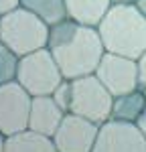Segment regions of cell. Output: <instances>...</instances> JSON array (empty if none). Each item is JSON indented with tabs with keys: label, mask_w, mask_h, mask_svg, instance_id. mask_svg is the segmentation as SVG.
I'll list each match as a JSON object with an SVG mask.
<instances>
[{
	"label": "cell",
	"mask_w": 146,
	"mask_h": 152,
	"mask_svg": "<svg viewBox=\"0 0 146 152\" xmlns=\"http://www.w3.org/2000/svg\"><path fill=\"white\" fill-rule=\"evenodd\" d=\"M96 77L114 97L138 89V61L116 53H104L96 69Z\"/></svg>",
	"instance_id": "cell-7"
},
{
	"label": "cell",
	"mask_w": 146,
	"mask_h": 152,
	"mask_svg": "<svg viewBox=\"0 0 146 152\" xmlns=\"http://www.w3.org/2000/svg\"><path fill=\"white\" fill-rule=\"evenodd\" d=\"M18 63H20V57L0 41V85L16 81Z\"/></svg>",
	"instance_id": "cell-15"
},
{
	"label": "cell",
	"mask_w": 146,
	"mask_h": 152,
	"mask_svg": "<svg viewBox=\"0 0 146 152\" xmlns=\"http://www.w3.org/2000/svg\"><path fill=\"white\" fill-rule=\"evenodd\" d=\"M4 152H59L51 136L24 130L14 136H6Z\"/></svg>",
	"instance_id": "cell-12"
},
{
	"label": "cell",
	"mask_w": 146,
	"mask_h": 152,
	"mask_svg": "<svg viewBox=\"0 0 146 152\" xmlns=\"http://www.w3.org/2000/svg\"><path fill=\"white\" fill-rule=\"evenodd\" d=\"M112 4H136V0H112Z\"/></svg>",
	"instance_id": "cell-21"
},
{
	"label": "cell",
	"mask_w": 146,
	"mask_h": 152,
	"mask_svg": "<svg viewBox=\"0 0 146 152\" xmlns=\"http://www.w3.org/2000/svg\"><path fill=\"white\" fill-rule=\"evenodd\" d=\"M138 91L146 97V53L138 59Z\"/></svg>",
	"instance_id": "cell-17"
},
{
	"label": "cell",
	"mask_w": 146,
	"mask_h": 152,
	"mask_svg": "<svg viewBox=\"0 0 146 152\" xmlns=\"http://www.w3.org/2000/svg\"><path fill=\"white\" fill-rule=\"evenodd\" d=\"M136 126H138V130L146 136V105H144V110H142V114L138 116V120H136Z\"/></svg>",
	"instance_id": "cell-19"
},
{
	"label": "cell",
	"mask_w": 146,
	"mask_h": 152,
	"mask_svg": "<svg viewBox=\"0 0 146 152\" xmlns=\"http://www.w3.org/2000/svg\"><path fill=\"white\" fill-rule=\"evenodd\" d=\"M73 81V99L71 112L83 116L96 124H104L112 118L114 95L104 87V83L96 77V73L71 79Z\"/></svg>",
	"instance_id": "cell-5"
},
{
	"label": "cell",
	"mask_w": 146,
	"mask_h": 152,
	"mask_svg": "<svg viewBox=\"0 0 146 152\" xmlns=\"http://www.w3.org/2000/svg\"><path fill=\"white\" fill-rule=\"evenodd\" d=\"M63 79L65 77L61 73L59 65H57L55 57L51 55V51L47 47L20 57L16 81L33 97L51 95Z\"/></svg>",
	"instance_id": "cell-4"
},
{
	"label": "cell",
	"mask_w": 146,
	"mask_h": 152,
	"mask_svg": "<svg viewBox=\"0 0 146 152\" xmlns=\"http://www.w3.org/2000/svg\"><path fill=\"white\" fill-rule=\"evenodd\" d=\"M33 95L18 81L0 85V132L4 136H14L28 130Z\"/></svg>",
	"instance_id": "cell-6"
},
{
	"label": "cell",
	"mask_w": 146,
	"mask_h": 152,
	"mask_svg": "<svg viewBox=\"0 0 146 152\" xmlns=\"http://www.w3.org/2000/svg\"><path fill=\"white\" fill-rule=\"evenodd\" d=\"M65 8L67 18L97 28V24L112 8V0H65Z\"/></svg>",
	"instance_id": "cell-11"
},
{
	"label": "cell",
	"mask_w": 146,
	"mask_h": 152,
	"mask_svg": "<svg viewBox=\"0 0 146 152\" xmlns=\"http://www.w3.org/2000/svg\"><path fill=\"white\" fill-rule=\"evenodd\" d=\"M63 118H65V112L55 104V99L51 95L33 97L31 116H28V130L53 138L57 128H59L61 122H63Z\"/></svg>",
	"instance_id": "cell-10"
},
{
	"label": "cell",
	"mask_w": 146,
	"mask_h": 152,
	"mask_svg": "<svg viewBox=\"0 0 146 152\" xmlns=\"http://www.w3.org/2000/svg\"><path fill=\"white\" fill-rule=\"evenodd\" d=\"M47 49L55 57L65 79L96 73L106 49L96 26L65 18L51 26Z\"/></svg>",
	"instance_id": "cell-1"
},
{
	"label": "cell",
	"mask_w": 146,
	"mask_h": 152,
	"mask_svg": "<svg viewBox=\"0 0 146 152\" xmlns=\"http://www.w3.org/2000/svg\"><path fill=\"white\" fill-rule=\"evenodd\" d=\"M97 31L108 53L136 61L146 53V16L136 4H112Z\"/></svg>",
	"instance_id": "cell-2"
},
{
	"label": "cell",
	"mask_w": 146,
	"mask_h": 152,
	"mask_svg": "<svg viewBox=\"0 0 146 152\" xmlns=\"http://www.w3.org/2000/svg\"><path fill=\"white\" fill-rule=\"evenodd\" d=\"M136 8L146 16V0H136Z\"/></svg>",
	"instance_id": "cell-20"
},
{
	"label": "cell",
	"mask_w": 146,
	"mask_h": 152,
	"mask_svg": "<svg viewBox=\"0 0 146 152\" xmlns=\"http://www.w3.org/2000/svg\"><path fill=\"white\" fill-rule=\"evenodd\" d=\"M4 146H6V136L0 132V152H4Z\"/></svg>",
	"instance_id": "cell-22"
},
{
	"label": "cell",
	"mask_w": 146,
	"mask_h": 152,
	"mask_svg": "<svg viewBox=\"0 0 146 152\" xmlns=\"http://www.w3.org/2000/svg\"><path fill=\"white\" fill-rule=\"evenodd\" d=\"M51 97L55 99V104L67 114L71 112V99H73V81L71 79H63V81L55 87V91L51 94Z\"/></svg>",
	"instance_id": "cell-16"
},
{
	"label": "cell",
	"mask_w": 146,
	"mask_h": 152,
	"mask_svg": "<svg viewBox=\"0 0 146 152\" xmlns=\"http://www.w3.org/2000/svg\"><path fill=\"white\" fill-rule=\"evenodd\" d=\"M99 126L83 116L67 112L61 126L57 128L53 140L59 152H91L96 146Z\"/></svg>",
	"instance_id": "cell-8"
},
{
	"label": "cell",
	"mask_w": 146,
	"mask_h": 152,
	"mask_svg": "<svg viewBox=\"0 0 146 152\" xmlns=\"http://www.w3.org/2000/svg\"><path fill=\"white\" fill-rule=\"evenodd\" d=\"M91 152H146V136L132 122L108 120L99 126Z\"/></svg>",
	"instance_id": "cell-9"
},
{
	"label": "cell",
	"mask_w": 146,
	"mask_h": 152,
	"mask_svg": "<svg viewBox=\"0 0 146 152\" xmlns=\"http://www.w3.org/2000/svg\"><path fill=\"white\" fill-rule=\"evenodd\" d=\"M20 6L35 12L39 18H43L49 26L61 23L67 18L65 0H20Z\"/></svg>",
	"instance_id": "cell-14"
},
{
	"label": "cell",
	"mask_w": 146,
	"mask_h": 152,
	"mask_svg": "<svg viewBox=\"0 0 146 152\" xmlns=\"http://www.w3.org/2000/svg\"><path fill=\"white\" fill-rule=\"evenodd\" d=\"M0 23H2V16H0Z\"/></svg>",
	"instance_id": "cell-23"
},
{
	"label": "cell",
	"mask_w": 146,
	"mask_h": 152,
	"mask_svg": "<svg viewBox=\"0 0 146 152\" xmlns=\"http://www.w3.org/2000/svg\"><path fill=\"white\" fill-rule=\"evenodd\" d=\"M20 8V0H0V16Z\"/></svg>",
	"instance_id": "cell-18"
},
{
	"label": "cell",
	"mask_w": 146,
	"mask_h": 152,
	"mask_svg": "<svg viewBox=\"0 0 146 152\" xmlns=\"http://www.w3.org/2000/svg\"><path fill=\"white\" fill-rule=\"evenodd\" d=\"M49 35L51 26L23 6L4 14L0 23V41L18 57L45 49L49 45Z\"/></svg>",
	"instance_id": "cell-3"
},
{
	"label": "cell",
	"mask_w": 146,
	"mask_h": 152,
	"mask_svg": "<svg viewBox=\"0 0 146 152\" xmlns=\"http://www.w3.org/2000/svg\"><path fill=\"white\" fill-rule=\"evenodd\" d=\"M146 105L144 94H140L138 89L114 97V105H112V118L110 120H120V122H132L136 124L138 116L142 114Z\"/></svg>",
	"instance_id": "cell-13"
}]
</instances>
